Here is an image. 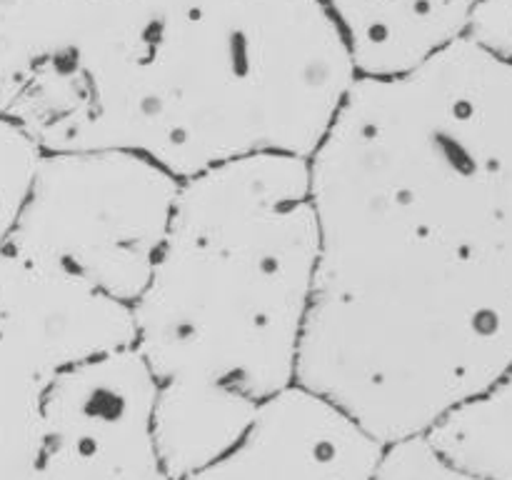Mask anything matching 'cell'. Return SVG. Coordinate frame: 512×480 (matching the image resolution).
<instances>
[{
	"instance_id": "1",
	"label": "cell",
	"mask_w": 512,
	"mask_h": 480,
	"mask_svg": "<svg viewBox=\"0 0 512 480\" xmlns=\"http://www.w3.org/2000/svg\"><path fill=\"white\" fill-rule=\"evenodd\" d=\"M308 178L298 385L383 445L423 438L512 365V55L463 35L358 75Z\"/></svg>"
},
{
	"instance_id": "2",
	"label": "cell",
	"mask_w": 512,
	"mask_h": 480,
	"mask_svg": "<svg viewBox=\"0 0 512 480\" xmlns=\"http://www.w3.org/2000/svg\"><path fill=\"white\" fill-rule=\"evenodd\" d=\"M315 263L308 158L250 155L180 183L163 248L130 305L173 480L225 453L298 383Z\"/></svg>"
},
{
	"instance_id": "3",
	"label": "cell",
	"mask_w": 512,
	"mask_h": 480,
	"mask_svg": "<svg viewBox=\"0 0 512 480\" xmlns=\"http://www.w3.org/2000/svg\"><path fill=\"white\" fill-rule=\"evenodd\" d=\"M355 78L320 0H205L160 30L98 148L180 180L250 155L308 158Z\"/></svg>"
},
{
	"instance_id": "4",
	"label": "cell",
	"mask_w": 512,
	"mask_h": 480,
	"mask_svg": "<svg viewBox=\"0 0 512 480\" xmlns=\"http://www.w3.org/2000/svg\"><path fill=\"white\" fill-rule=\"evenodd\" d=\"M180 183L133 150H43L5 250L130 308L163 248Z\"/></svg>"
},
{
	"instance_id": "5",
	"label": "cell",
	"mask_w": 512,
	"mask_h": 480,
	"mask_svg": "<svg viewBox=\"0 0 512 480\" xmlns=\"http://www.w3.org/2000/svg\"><path fill=\"white\" fill-rule=\"evenodd\" d=\"M133 345L128 305L0 250V480H48L78 360Z\"/></svg>"
},
{
	"instance_id": "6",
	"label": "cell",
	"mask_w": 512,
	"mask_h": 480,
	"mask_svg": "<svg viewBox=\"0 0 512 480\" xmlns=\"http://www.w3.org/2000/svg\"><path fill=\"white\" fill-rule=\"evenodd\" d=\"M383 448L345 410L295 383L225 453L180 480H373Z\"/></svg>"
},
{
	"instance_id": "7",
	"label": "cell",
	"mask_w": 512,
	"mask_h": 480,
	"mask_svg": "<svg viewBox=\"0 0 512 480\" xmlns=\"http://www.w3.org/2000/svg\"><path fill=\"white\" fill-rule=\"evenodd\" d=\"M358 75H398L470 33L478 0H320Z\"/></svg>"
},
{
	"instance_id": "8",
	"label": "cell",
	"mask_w": 512,
	"mask_h": 480,
	"mask_svg": "<svg viewBox=\"0 0 512 480\" xmlns=\"http://www.w3.org/2000/svg\"><path fill=\"white\" fill-rule=\"evenodd\" d=\"M75 0H0V115L38 73L65 58Z\"/></svg>"
},
{
	"instance_id": "9",
	"label": "cell",
	"mask_w": 512,
	"mask_h": 480,
	"mask_svg": "<svg viewBox=\"0 0 512 480\" xmlns=\"http://www.w3.org/2000/svg\"><path fill=\"white\" fill-rule=\"evenodd\" d=\"M425 438L463 468L512 480V365L485 393L440 420Z\"/></svg>"
},
{
	"instance_id": "10",
	"label": "cell",
	"mask_w": 512,
	"mask_h": 480,
	"mask_svg": "<svg viewBox=\"0 0 512 480\" xmlns=\"http://www.w3.org/2000/svg\"><path fill=\"white\" fill-rule=\"evenodd\" d=\"M43 148L8 115H0V250L8 245L33 185Z\"/></svg>"
},
{
	"instance_id": "11",
	"label": "cell",
	"mask_w": 512,
	"mask_h": 480,
	"mask_svg": "<svg viewBox=\"0 0 512 480\" xmlns=\"http://www.w3.org/2000/svg\"><path fill=\"white\" fill-rule=\"evenodd\" d=\"M373 480H498L445 458L428 438H408L383 448Z\"/></svg>"
},
{
	"instance_id": "12",
	"label": "cell",
	"mask_w": 512,
	"mask_h": 480,
	"mask_svg": "<svg viewBox=\"0 0 512 480\" xmlns=\"http://www.w3.org/2000/svg\"><path fill=\"white\" fill-rule=\"evenodd\" d=\"M468 35L498 53L512 55V0H478Z\"/></svg>"
}]
</instances>
